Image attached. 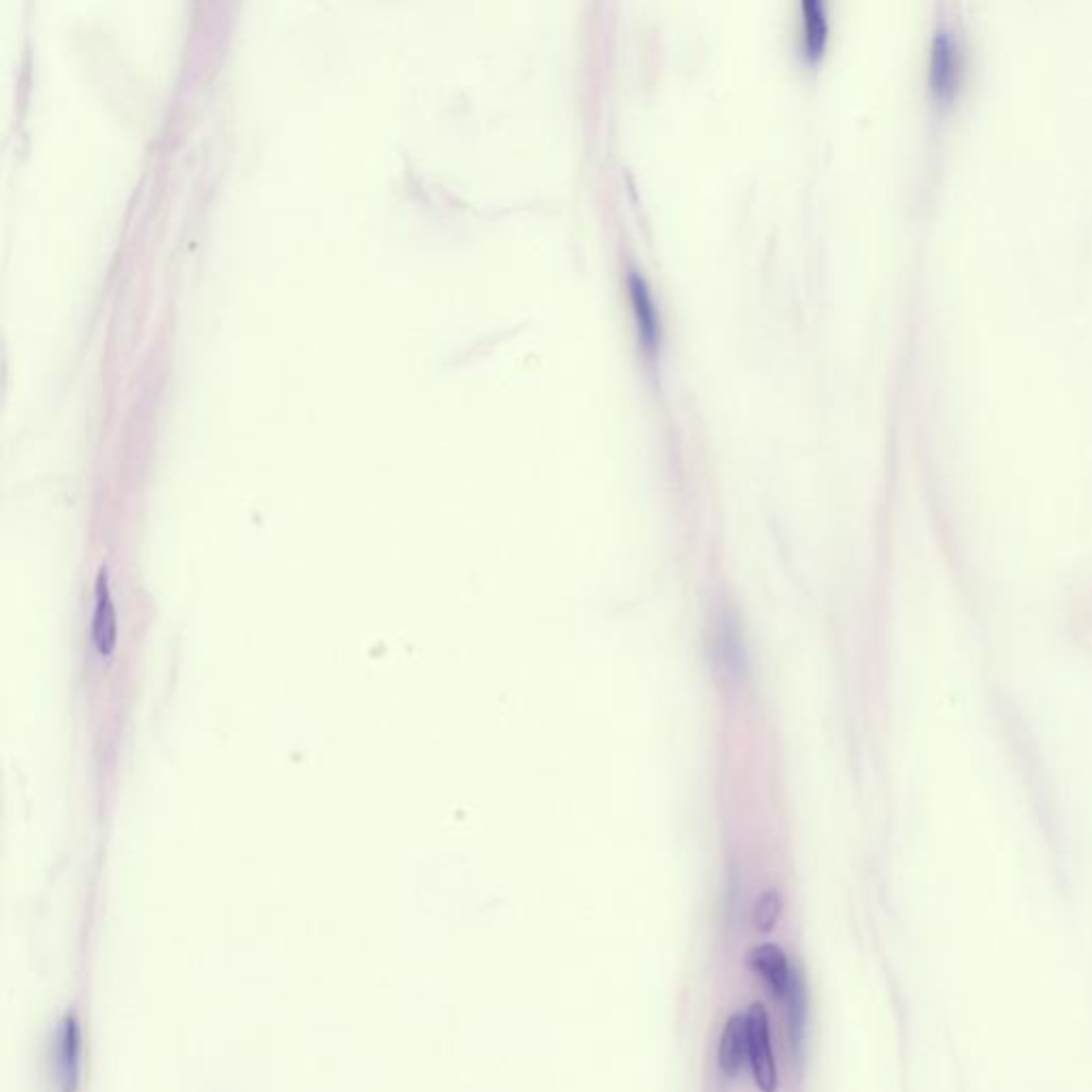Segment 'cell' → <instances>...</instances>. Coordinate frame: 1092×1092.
Masks as SVG:
<instances>
[{"label": "cell", "mask_w": 1092, "mask_h": 1092, "mask_svg": "<svg viewBox=\"0 0 1092 1092\" xmlns=\"http://www.w3.org/2000/svg\"><path fill=\"white\" fill-rule=\"evenodd\" d=\"M747 1032H749V1063L753 1069V1078L762 1092L777 1090V1063L770 1047V1028L766 1009L756 1003L747 1014Z\"/></svg>", "instance_id": "6da1fadb"}, {"label": "cell", "mask_w": 1092, "mask_h": 1092, "mask_svg": "<svg viewBox=\"0 0 1092 1092\" xmlns=\"http://www.w3.org/2000/svg\"><path fill=\"white\" fill-rule=\"evenodd\" d=\"M627 290H629L634 314H637V323H639L643 344L647 348H653L655 344L660 342L662 319H660L658 304H655L653 290H651L647 277L643 275L641 269H637V267L627 269Z\"/></svg>", "instance_id": "7a4b0ae2"}, {"label": "cell", "mask_w": 1092, "mask_h": 1092, "mask_svg": "<svg viewBox=\"0 0 1092 1092\" xmlns=\"http://www.w3.org/2000/svg\"><path fill=\"white\" fill-rule=\"evenodd\" d=\"M92 643L101 658H109L117 645V619L109 591L107 572L101 570L96 579V608L92 617Z\"/></svg>", "instance_id": "3957f363"}, {"label": "cell", "mask_w": 1092, "mask_h": 1092, "mask_svg": "<svg viewBox=\"0 0 1092 1092\" xmlns=\"http://www.w3.org/2000/svg\"><path fill=\"white\" fill-rule=\"evenodd\" d=\"M751 967L756 969L758 976L764 978V982L768 984L774 997L785 999L793 973L789 969L785 951L779 945H774V943L758 945L751 951Z\"/></svg>", "instance_id": "277c9868"}, {"label": "cell", "mask_w": 1092, "mask_h": 1092, "mask_svg": "<svg viewBox=\"0 0 1092 1092\" xmlns=\"http://www.w3.org/2000/svg\"><path fill=\"white\" fill-rule=\"evenodd\" d=\"M958 44L954 38V32L947 28H939L932 41V56H930V75L932 84L937 90H947L954 84V77L958 71Z\"/></svg>", "instance_id": "5b68a950"}, {"label": "cell", "mask_w": 1092, "mask_h": 1092, "mask_svg": "<svg viewBox=\"0 0 1092 1092\" xmlns=\"http://www.w3.org/2000/svg\"><path fill=\"white\" fill-rule=\"evenodd\" d=\"M749 1059V1032L747 1016H732L722 1032L720 1043V1067L724 1076L734 1078L741 1071L743 1061Z\"/></svg>", "instance_id": "8992f818"}, {"label": "cell", "mask_w": 1092, "mask_h": 1092, "mask_svg": "<svg viewBox=\"0 0 1092 1092\" xmlns=\"http://www.w3.org/2000/svg\"><path fill=\"white\" fill-rule=\"evenodd\" d=\"M828 30V11L822 0H803V46L809 56L822 54Z\"/></svg>", "instance_id": "52a82bcc"}, {"label": "cell", "mask_w": 1092, "mask_h": 1092, "mask_svg": "<svg viewBox=\"0 0 1092 1092\" xmlns=\"http://www.w3.org/2000/svg\"><path fill=\"white\" fill-rule=\"evenodd\" d=\"M787 1007H789V1026H791V1043L799 1045L803 1039L805 1020H807V995L803 980L793 973L789 990H787Z\"/></svg>", "instance_id": "ba28073f"}, {"label": "cell", "mask_w": 1092, "mask_h": 1092, "mask_svg": "<svg viewBox=\"0 0 1092 1092\" xmlns=\"http://www.w3.org/2000/svg\"><path fill=\"white\" fill-rule=\"evenodd\" d=\"M781 913V897L777 890H768L758 899L756 911H753V922H756L758 930L770 932L777 924V918Z\"/></svg>", "instance_id": "9c48e42d"}]
</instances>
